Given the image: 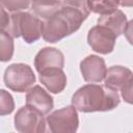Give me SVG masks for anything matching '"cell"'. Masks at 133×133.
Wrapping results in <instances>:
<instances>
[{"label": "cell", "mask_w": 133, "mask_h": 133, "mask_svg": "<svg viewBox=\"0 0 133 133\" xmlns=\"http://www.w3.org/2000/svg\"><path fill=\"white\" fill-rule=\"evenodd\" d=\"M87 0H62L59 10L43 21L42 36L48 43H56L77 31L89 16Z\"/></svg>", "instance_id": "1"}, {"label": "cell", "mask_w": 133, "mask_h": 133, "mask_svg": "<svg viewBox=\"0 0 133 133\" xmlns=\"http://www.w3.org/2000/svg\"><path fill=\"white\" fill-rule=\"evenodd\" d=\"M119 102L117 90L105 84L83 85L72 97V105L80 112L109 111L116 108Z\"/></svg>", "instance_id": "2"}, {"label": "cell", "mask_w": 133, "mask_h": 133, "mask_svg": "<svg viewBox=\"0 0 133 133\" xmlns=\"http://www.w3.org/2000/svg\"><path fill=\"white\" fill-rule=\"evenodd\" d=\"M43 21L27 11L14 12L10 16L8 33L12 37H22L27 44L38 41L42 36Z\"/></svg>", "instance_id": "3"}, {"label": "cell", "mask_w": 133, "mask_h": 133, "mask_svg": "<svg viewBox=\"0 0 133 133\" xmlns=\"http://www.w3.org/2000/svg\"><path fill=\"white\" fill-rule=\"evenodd\" d=\"M6 87L16 92H25L35 83V75L28 64L12 63L8 65L3 76Z\"/></svg>", "instance_id": "4"}, {"label": "cell", "mask_w": 133, "mask_h": 133, "mask_svg": "<svg viewBox=\"0 0 133 133\" xmlns=\"http://www.w3.org/2000/svg\"><path fill=\"white\" fill-rule=\"evenodd\" d=\"M46 122L52 133H74L79 126L77 109L73 105L62 107L50 113Z\"/></svg>", "instance_id": "5"}, {"label": "cell", "mask_w": 133, "mask_h": 133, "mask_svg": "<svg viewBox=\"0 0 133 133\" xmlns=\"http://www.w3.org/2000/svg\"><path fill=\"white\" fill-rule=\"evenodd\" d=\"M15 128L21 133H42L46 131L44 114L29 107H21L15 115Z\"/></svg>", "instance_id": "6"}, {"label": "cell", "mask_w": 133, "mask_h": 133, "mask_svg": "<svg viewBox=\"0 0 133 133\" xmlns=\"http://www.w3.org/2000/svg\"><path fill=\"white\" fill-rule=\"evenodd\" d=\"M116 35L107 27L96 25L89 29L87 34V43L90 48L100 54H109L113 51Z\"/></svg>", "instance_id": "7"}, {"label": "cell", "mask_w": 133, "mask_h": 133, "mask_svg": "<svg viewBox=\"0 0 133 133\" xmlns=\"http://www.w3.org/2000/svg\"><path fill=\"white\" fill-rule=\"evenodd\" d=\"M80 71L86 82L98 83L104 80L107 68L102 57L98 55H88L80 62Z\"/></svg>", "instance_id": "8"}, {"label": "cell", "mask_w": 133, "mask_h": 133, "mask_svg": "<svg viewBox=\"0 0 133 133\" xmlns=\"http://www.w3.org/2000/svg\"><path fill=\"white\" fill-rule=\"evenodd\" d=\"M64 65V55L63 53L52 47H45L41 49L34 58L35 70L41 73L46 69L59 68L63 69Z\"/></svg>", "instance_id": "9"}, {"label": "cell", "mask_w": 133, "mask_h": 133, "mask_svg": "<svg viewBox=\"0 0 133 133\" xmlns=\"http://www.w3.org/2000/svg\"><path fill=\"white\" fill-rule=\"evenodd\" d=\"M26 105L37 110L42 114H48L53 106V98L42 86L34 85L26 94Z\"/></svg>", "instance_id": "10"}, {"label": "cell", "mask_w": 133, "mask_h": 133, "mask_svg": "<svg viewBox=\"0 0 133 133\" xmlns=\"http://www.w3.org/2000/svg\"><path fill=\"white\" fill-rule=\"evenodd\" d=\"M39 81L50 92L59 94L66 86V75L59 68L46 69L39 73Z\"/></svg>", "instance_id": "11"}, {"label": "cell", "mask_w": 133, "mask_h": 133, "mask_svg": "<svg viewBox=\"0 0 133 133\" xmlns=\"http://www.w3.org/2000/svg\"><path fill=\"white\" fill-rule=\"evenodd\" d=\"M104 81L105 85L117 90L133 82V74L132 71L126 66L112 65L106 71Z\"/></svg>", "instance_id": "12"}, {"label": "cell", "mask_w": 133, "mask_h": 133, "mask_svg": "<svg viewBox=\"0 0 133 133\" xmlns=\"http://www.w3.org/2000/svg\"><path fill=\"white\" fill-rule=\"evenodd\" d=\"M98 24L110 29L117 37L126 31L128 26V21L126 15L122 10L116 9L112 14L101 16L98 19Z\"/></svg>", "instance_id": "13"}, {"label": "cell", "mask_w": 133, "mask_h": 133, "mask_svg": "<svg viewBox=\"0 0 133 133\" xmlns=\"http://www.w3.org/2000/svg\"><path fill=\"white\" fill-rule=\"evenodd\" d=\"M60 8L59 0H32L31 9L33 14L44 21L54 16Z\"/></svg>", "instance_id": "14"}, {"label": "cell", "mask_w": 133, "mask_h": 133, "mask_svg": "<svg viewBox=\"0 0 133 133\" xmlns=\"http://www.w3.org/2000/svg\"><path fill=\"white\" fill-rule=\"evenodd\" d=\"M89 11L105 16L112 14L119 6V0H87Z\"/></svg>", "instance_id": "15"}, {"label": "cell", "mask_w": 133, "mask_h": 133, "mask_svg": "<svg viewBox=\"0 0 133 133\" xmlns=\"http://www.w3.org/2000/svg\"><path fill=\"white\" fill-rule=\"evenodd\" d=\"M15 50L12 36L5 30H0V61L6 62L12 58Z\"/></svg>", "instance_id": "16"}, {"label": "cell", "mask_w": 133, "mask_h": 133, "mask_svg": "<svg viewBox=\"0 0 133 133\" xmlns=\"http://www.w3.org/2000/svg\"><path fill=\"white\" fill-rule=\"evenodd\" d=\"M15 109V101L12 96L4 90L0 89V115L10 114Z\"/></svg>", "instance_id": "17"}, {"label": "cell", "mask_w": 133, "mask_h": 133, "mask_svg": "<svg viewBox=\"0 0 133 133\" xmlns=\"http://www.w3.org/2000/svg\"><path fill=\"white\" fill-rule=\"evenodd\" d=\"M31 0H0V4L10 12H18L29 7Z\"/></svg>", "instance_id": "18"}, {"label": "cell", "mask_w": 133, "mask_h": 133, "mask_svg": "<svg viewBox=\"0 0 133 133\" xmlns=\"http://www.w3.org/2000/svg\"><path fill=\"white\" fill-rule=\"evenodd\" d=\"M9 22H10V17L8 16L5 8L0 4V30L8 29Z\"/></svg>", "instance_id": "19"}, {"label": "cell", "mask_w": 133, "mask_h": 133, "mask_svg": "<svg viewBox=\"0 0 133 133\" xmlns=\"http://www.w3.org/2000/svg\"><path fill=\"white\" fill-rule=\"evenodd\" d=\"M132 83H133V82L127 84L126 86H124V87L121 89V90H122V97H123V99H124L126 102H128L129 104L132 103Z\"/></svg>", "instance_id": "20"}]
</instances>
